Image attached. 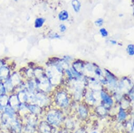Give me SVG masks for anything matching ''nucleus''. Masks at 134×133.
Returning a JSON list of instances; mask_svg holds the SVG:
<instances>
[{
  "mask_svg": "<svg viewBox=\"0 0 134 133\" xmlns=\"http://www.w3.org/2000/svg\"><path fill=\"white\" fill-rule=\"evenodd\" d=\"M17 95L20 103H23L29 100L28 94L25 91H22L19 92Z\"/></svg>",
  "mask_w": 134,
  "mask_h": 133,
  "instance_id": "obj_9",
  "label": "nucleus"
},
{
  "mask_svg": "<svg viewBox=\"0 0 134 133\" xmlns=\"http://www.w3.org/2000/svg\"><path fill=\"white\" fill-rule=\"evenodd\" d=\"M59 17V19L62 21H64L66 20L69 18V14L68 12H67L66 11H62V12H60V13L58 15Z\"/></svg>",
  "mask_w": 134,
  "mask_h": 133,
  "instance_id": "obj_13",
  "label": "nucleus"
},
{
  "mask_svg": "<svg viewBox=\"0 0 134 133\" xmlns=\"http://www.w3.org/2000/svg\"><path fill=\"white\" fill-rule=\"evenodd\" d=\"M20 102L18 99L17 95H13L10 97H9V103L13 108L15 110V108L19 107L20 106Z\"/></svg>",
  "mask_w": 134,
  "mask_h": 133,
  "instance_id": "obj_6",
  "label": "nucleus"
},
{
  "mask_svg": "<svg viewBox=\"0 0 134 133\" xmlns=\"http://www.w3.org/2000/svg\"><path fill=\"white\" fill-rule=\"evenodd\" d=\"M11 81L12 82V84L13 85V86L15 84H18L20 82V79L19 78V77L18 76V75H14L12 76V78H10Z\"/></svg>",
  "mask_w": 134,
  "mask_h": 133,
  "instance_id": "obj_18",
  "label": "nucleus"
},
{
  "mask_svg": "<svg viewBox=\"0 0 134 133\" xmlns=\"http://www.w3.org/2000/svg\"><path fill=\"white\" fill-rule=\"evenodd\" d=\"M100 33L103 37H106L108 36V32L105 28H101L100 29Z\"/></svg>",
  "mask_w": 134,
  "mask_h": 133,
  "instance_id": "obj_23",
  "label": "nucleus"
},
{
  "mask_svg": "<svg viewBox=\"0 0 134 133\" xmlns=\"http://www.w3.org/2000/svg\"><path fill=\"white\" fill-rule=\"evenodd\" d=\"M56 101L57 104L61 107H65L69 104L68 98L64 92H60L58 93L56 96Z\"/></svg>",
  "mask_w": 134,
  "mask_h": 133,
  "instance_id": "obj_2",
  "label": "nucleus"
},
{
  "mask_svg": "<svg viewBox=\"0 0 134 133\" xmlns=\"http://www.w3.org/2000/svg\"><path fill=\"white\" fill-rule=\"evenodd\" d=\"M1 111H0V119H1Z\"/></svg>",
  "mask_w": 134,
  "mask_h": 133,
  "instance_id": "obj_28",
  "label": "nucleus"
},
{
  "mask_svg": "<svg viewBox=\"0 0 134 133\" xmlns=\"http://www.w3.org/2000/svg\"><path fill=\"white\" fill-rule=\"evenodd\" d=\"M40 128L41 131L43 133H51L52 130V127L46 122H42L40 124Z\"/></svg>",
  "mask_w": 134,
  "mask_h": 133,
  "instance_id": "obj_8",
  "label": "nucleus"
},
{
  "mask_svg": "<svg viewBox=\"0 0 134 133\" xmlns=\"http://www.w3.org/2000/svg\"><path fill=\"white\" fill-rule=\"evenodd\" d=\"M101 98L104 101V102L108 105H111L113 104V100L111 98L108 96L106 93L104 92H101L100 93Z\"/></svg>",
  "mask_w": 134,
  "mask_h": 133,
  "instance_id": "obj_10",
  "label": "nucleus"
},
{
  "mask_svg": "<svg viewBox=\"0 0 134 133\" xmlns=\"http://www.w3.org/2000/svg\"><path fill=\"white\" fill-rule=\"evenodd\" d=\"M79 112L80 114V115L82 117H86L87 115V111L86 109V108L84 106H80L79 107Z\"/></svg>",
  "mask_w": 134,
  "mask_h": 133,
  "instance_id": "obj_15",
  "label": "nucleus"
},
{
  "mask_svg": "<svg viewBox=\"0 0 134 133\" xmlns=\"http://www.w3.org/2000/svg\"><path fill=\"white\" fill-rule=\"evenodd\" d=\"M103 24V20L102 19H99L97 20L95 22V24L98 26H101Z\"/></svg>",
  "mask_w": 134,
  "mask_h": 133,
  "instance_id": "obj_24",
  "label": "nucleus"
},
{
  "mask_svg": "<svg viewBox=\"0 0 134 133\" xmlns=\"http://www.w3.org/2000/svg\"><path fill=\"white\" fill-rule=\"evenodd\" d=\"M47 119L50 124L55 125H58L62 122V117L59 112L54 111L48 113Z\"/></svg>",
  "mask_w": 134,
  "mask_h": 133,
  "instance_id": "obj_1",
  "label": "nucleus"
},
{
  "mask_svg": "<svg viewBox=\"0 0 134 133\" xmlns=\"http://www.w3.org/2000/svg\"><path fill=\"white\" fill-rule=\"evenodd\" d=\"M7 125H9V127L13 130L15 133H20L21 130V127L16 119L14 117L10 118L9 119Z\"/></svg>",
  "mask_w": 134,
  "mask_h": 133,
  "instance_id": "obj_3",
  "label": "nucleus"
},
{
  "mask_svg": "<svg viewBox=\"0 0 134 133\" xmlns=\"http://www.w3.org/2000/svg\"><path fill=\"white\" fill-rule=\"evenodd\" d=\"M9 103V97L6 95L0 96V111H3Z\"/></svg>",
  "mask_w": 134,
  "mask_h": 133,
  "instance_id": "obj_7",
  "label": "nucleus"
},
{
  "mask_svg": "<svg viewBox=\"0 0 134 133\" xmlns=\"http://www.w3.org/2000/svg\"><path fill=\"white\" fill-rule=\"evenodd\" d=\"M97 113L100 115L101 116H104V115H105L106 113H107V111H106V108L103 106H98L97 108Z\"/></svg>",
  "mask_w": 134,
  "mask_h": 133,
  "instance_id": "obj_17",
  "label": "nucleus"
},
{
  "mask_svg": "<svg viewBox=\"0 0 134 133\" xmlns=\"http://www.w3.org/2000/svg\"><path fill=\"white\" fill-rule=\"evenodd\" d=\"M27 108L33 113L34 114H38L41 112V108L40 106L37 104H33V105H27Z\"/></svg>",
  "mask_w": 134,
  "mask_h": 133,
  "instance_id": "obj_11",
  "label": "nucleus"
},
{
  "mask_svg": "<svg viewBox=\"0 0 134 133\" xmlns=\"http://www.w3.org/2000/svg\"><path fill=\"white\" fill-rule=\"evenodd\" d=\"M14 1H18V0H14Z\"/></svg>",
  "mask_w": 134,
  "mask_h": 133,
  "instance_id": "obj_30",
  "label": "nucleus"
},
{
  "mask_svg": "<svg viewBox=\"0 0 134 133\" xmlns=\"http://www.w3.org/2000/svg\"><path fill=\"white\" fill-rule=\"evenodd\" d=\"M92 133H97V132H92Z\"/></svg>",
  "mask_w": 134,
  "mask_h": 133,
  "instance_id": "obj_29",
  "label": "nucleus"
},
{
  "mask_svg": "<svg viewBox=\"0 0 134 133\" xmlns=\"http://www.w3.org/2000/svg\"><path fill=\"white\" fill-rule=\"evenodd\" d=\"M2 66H3V63H2L1 61H0V68L2 67Z\"/></svg>",
  "mask_w": 134,
  "mask_h": 133,
  "instance_id": "obj_27",
  "label": "nucleus"
},
{
  "mask_svg": "<svg viewBox=\"0 0 134 133\" xmlns=\"http://www.w3.org/2000/svg\"><path fill=\"white\" fill-rule=\"evenodd\" d=\"M75 133H86V131L84 129H78Z\"/></svg>",
  "mask_w": 134,
  "mask_h": 133,
  "instance_id": "obj_26",
  "label": "nucleus"
},
{
  "mask_svg": "<svg viewBox=\"0 0 134 133\" xmlns=\"http://www.w3.org/2000/svg\"><path fill=\"white\" fill-rule=\"evenodd\" d=\"M126 114L125 112L122 110V108H120L119 110V114H118L119 119L120 120H124L126 118Z\"/></svg>",
  "mask_w": 134,
  "mask_h": 133,
  "instance_id": "obj_19",
  "label": "nucleus"
},
{
  "mask_svg": "<svg viewBox=\"0 0 134 133\" xmlns=\"http://www.w3.org/2000/svg\"><path fill=\"white\" fill-rule=\"evenodd\" d=\"M44 19L42 18H38L35 22V26L36 28H40L42 26L44 23Z\"/></svg>",
  "mask_w": 134,
  "mask_h": 133,
  "instance_id": "obj_16",
  "label": "nucleus"
},
{
  "mask_svg": "<svg viewBox=\"0 0 134 133\" xmlns=\"http://www.w3.org/2000/svg\"><path fill=\"white\" fill-rule=\"evenodd\" d=\"M72 5L75 12H79L80 11L81 4L78 0H73L72 1Z\"/></svg>",
  "mask_w": 134,
  "mask_h": 133,
  "instance_id": "obj_12",
  "label": "nucleus"
},
{
  "mask_svg": "<svg viewBox=\"0 0 134 133\" xmlns=\"http://www.w3.org/2000/svg\"><path fill=\"white\" fill-rule=\"evenodd\" d=\"M6 92H7V90L4 87V83L0 82V96L5 94Z\"/></svg>",
  "mask_w": 134,
  "mask_h": 133,
  "instance_id": "obj_20",
  "label": "nucleus"
},
{
  "mask_svg": "<svg viewBox=\"0 0 134 133\" xmlns=\"http://www.w3.org/2000/svg\"><path fill=\"white\" fill-rule=\"evenodd\" d=\"M33 100H34V102L36 103L35 104H37L39 106L40 105L44 104L47 99L44 95L41 93H39L34 95Z\"/></svg>",
  "mask_w": 134,
  "mask_h": 133,
  "instance_id": "obj_5",
  "label": "nucleus"
},
{
  "mask_svg": "<svg viewBox=\"0 0 134 133\" xmlns=\"http://www.w3.org/2000/svg\"><path fill=\"white\" fill-rule=\"evenodd\" d=\"M66 26L65 25H64L63 24L60 25V31L62 32H65L66 31Z\"/></svg>",
  "mask_w": 134,
  "mask_h": 133,
  "instance_id": "obj_25",
  "label": "nucleus"
},
{
  "mask_svg": "<svg viewBox=\"0 0 134 133\" xmlns=\"http://www.w3.org/2000/svg\"><path fill=\"white\" fill-rule=\"evenodd\" d=\"M127 51L129 55H133L134 54V48L133 45H129L127 48Z\"/></svg>",
  "mask_w": 134,
  "mask_h": 133,
  "instance_id": "obj_21",
  "label": "nucleus"
},
{
  "mask_svg": "<svg viewBox=\"0 0 134 133\" xmlns=\"http://www.w3.org/2000/svg\"><path fill=\"white\" fill-rule=\"evenodd\" d=\"M4 87L6 89L7 91H11L13 88V85L12 83V82L11 81L10 78H9L8 80H7V81H5L4 83Z\"/></svg>",
  "mask_w": 134,
  "mask_h": 133,
  "instance_id": "obj_14",
  "label": "nucleus"
},
{
  "mask_svg": "<svg viewBox=\"0 0 134 133\" xmlns=\"http://www.w3.org/2000/svg\"><path fill=\"white\" fill-rule=\"evenodd\" d=\"M35 83L32 81H31L29 83V91L31 92H33L34 89H35Z\"/></svg>",
  "mask_w": 134,
  "mask_h": 133,
  "instance_id": "obj_22",
  "label": "nucleus"
},
{
  "mask_svg": "<svg viewBox=\"0 0 134 133\" xmlns=\"http://www.w3.org/2000/svg\"><path fill=\"white\" fill-rule=\"evenodd\" d=\"M10 78V70L7 66H2L0 68V80L7 81Z\"/></svg>",
  "mask_w": 134,
  "mask_h": 133,
  "instance_id": "obj_4",
  "label": "nucleus"
}]
</instances>
